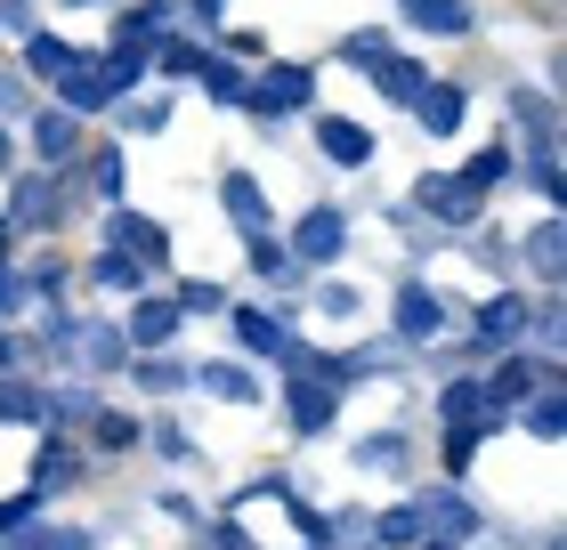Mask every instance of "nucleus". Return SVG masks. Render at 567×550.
Listing matches in <instances>:
<instances>
[{"label":"nucleus","mask_w":567,"mask_h":550,"mask_svg":"<svg viewBox=\"0 0 567 550\" xmlns=\"http://www.w3.org/2000/svg\"><path fill=\"white\" fill-rule=\"evenodd\" d=\"M236 114H260V122L317 114V65H300V58H268V65L244 82V106H236Z\"/></svg>","instance_id":"1"},{"label":"nucleus","mask_w":567,"mask_h":550,"mask_svg":"<svg viewBox=\"0 0 567 550\" xmlns=\"http://www.w3.org/2000/svg\"><path fill=\"white\" fill-rule=\"evenodd\" d=\"M551 381H559V356H527V349H503V356L478 373L486 413H495V422H511V413H519L535 388H551Z\"/></svg>","instance_id":"2"},{"label":"nucleus","mask_w":567,"mask_h":550,"mask_svg":"<svg viewBox=\"0 0 567 550\" xmlns=\"http://www.w3.org/2000/svg\"><path fill=\"white\" fill-rule=\"evenodd\" d=\"M390 332H398V349H430V340H446L454 332L446 292H430V283H398V292H390Z\"/></svg>","instance_id":"3"},{"label":"nucleus","mask_w":567,"mask_h":550,"mask_svg":"<svg viewBox=\"0 0 567 550\" xmlns=\"http://www.w3.org/2000/svg\"><path fill=\"white\" fill-rule=\"evenodd\" d=\"M58 364H73V373H90V381H106V373H122V364H131V340H122L114 316H73Z\"/></svg>","instance_id":"4"},{"label":"nucleus","mask_w":567,"mask_h":550,"mask_svg":"<svg viewBox=\"0 0 567 550\" xmlns=\"http://www.w3.org/2000/svg\"><path fill=\"white\" fill-rule=\"evenodd\" d=\"M300 259V268H332V259L349 251V211L341 203H308V211L292 219V243H284Z\"/></svg>","instance_id":"5"},{"label":"nucleus","mask_w":567,"mask_h":550,"mask_svg":"<svg viewBox=\"0 0 567 550\" xmlns=\"http://www.w3.org/2000/svg\"><path fill=\"white\" fill-rule=\"evenodd\" d=\"M227 324H236V349H244L251 364H292V349H300L292 324H284L276 308H260V300H251V308H227Z\"/></svg>","instance_id":"6"},{"label":"nucleus","mask_w":567,"mask_h":550,"mask_svg":"<svg viewBox=\"0 0 567 550\" xmlns=\"http://www.w3.org/2000/svg\"><path fill=\"white\" fill-rule=\"evenodd\" d=\"M527 324H535V300H519V292H495V300H478L471 340H478L486 356H503V349H519V340H527Z\"/></svg>","instance_id":"7"},{"label":"nucleus","mask_w":567,"mask_h":550,"mask_svg":"<svg viewBox=\"0 0 567 550\" xmlns=\"http://www.w3.org/2000/svg\"><path fill=\"white\" fill-rule=\"evenodd\" d=\"M58 211H65V187H58V170H17L9 227H17V235H41V227H58Z\"/></svg>","instance_id":"8"},{"label":"nucleus","mask_w":567,"mask_h":550,"mask_svg":"<svg viewBox=\"0 0 567 550\" xmlns=\"http://www.w3.org/2000/svg\"><path fill=\"white\" fill-rule=\"evenodd\" d=\"M106 243L131 251L138 268H163V259H171V227L146 219V211H131V203H114V211H106Z\"/></svg>","instance_id":"9"},{"label":"nucleus","mask_w":567,"mask_h":550,"mask_svg":"<svg viewBox=\"0 0 567 550\" xmlns=\"http://www.w3.org/2000/svg\"><path fill=\"white\" fill-rule=\"evenodd\" d=\"M284 422H292V437H308V445H317L332 422H341V388H324V381L292 373V388H284Z\"/></svg>","instance_id":"10"},{"label":"nucleus","mask_w":567,"mask_h":550,"mask_svg":"<svg viewBox=\"0 0 567 550\" xmlns=\"http://www.w3.org/2000/svg\"><path fill=\"white\" fill-rule=\"evenodd\" d=\"M49 90H58V114H73V122H97V114L122 106V97L106 90V73H97V58H82L65 82H49Z\"/></svg>","instance_id":"11"},{"label":"nucleus","mask_w":567,"mask_h":550,"mask_svg":"<svg viewBox=\"0 0 567 550\" xmlns=\"http://www.w3.org/2000/svg\"><path fill=\"white\" fill-rule=\"evenodd\" d=\"M317 154H324L332 170H365L381 146H373V129H365V122H349V114H317Z\"/></svg>","instance_id":"12"},{"label":"nucleus","mask_w":567,"mask_h":550,"mask_svg":"<svg viewBox=\"0 0 567 550\" xmlns=\"http://www.w3.org/2000/svg\"><path fill=\"white\" fill-rule=\"evenodd\" d=\"M219 211H227L236 235H268L276 227V211H268V195H260V178H251V170H219Z\"/></svg>","instance_id":"13"},{"label":"nucleus","mask_w":567,"mask_h":550,"mask_svg":"<svg viewBox=\"0 0 567 550\" xmlns=\"http://www.w3.org/2000/svg\"><path fill=\"white\" fill-rule=\"evenodd\" d=\"M114 324H122V340H131V356H146V349H171V332L187 316H178V300H131Z\"/></svg>","instance_id":"14"},{"label":"nucleus","mask_w":567,"mask_h":550,"mask_svg":"<svg viewBox=\"0 0 567 550\" xmlns=\"http://www.w3.org/2000/svg\"><path fill=\"white\" fill-rule=\"evenodd\" d=\"M414 203H422V211H430L437 227H478V203H486V195H471V187H462L454 170H446V178L430 170L422 187H414Z\"/></svg>","instance_id":"15"},{"label":"nucleus","mask_w":567,"mask_h":550,"mask_svg":"<svg viewBox=\"0 0 567 550\" xmlns=\"http://www.w3.org/2000/svg\"><path fill=\"white\" fill-rule=\"evenodd\" d=\"M33 154L49 170H73V163H82V122L58 114V106H33Z\"/></svg>","instance_id":"16"},{"label":"nucleus","mask_w":567,"mask_h":550,"mask_svg":"<svg viewBox=\"0 0 567 550\" xmlns=\"http://www.w3.org/2000/svg\"><path fill=\"white\" fill-rule=\"evenodd\" d=\"M398 17L414 24V33H430V41H471V0H398Z\"/></svg>","instance_id":"17"},{"label":"nucleus","mask_w":567,"mask_h":550,"mask_svg":"<svg viewBox=\"0 0 567 550\" xmlns=\"http://www.w3.org/2000/svg\"><path fill=\"white\" fill-rule=\"evenodd\" d=\"M519 259L535 268V283H544V292H559V276H567V227H559V219H535L527 243H519Z\"/></svg>","instance_id":"18"},{"label":"nucleus","mask_w":567,"mask_h":550,"mask_svg":"<svg viewBox=\"0 0 567 550\" xmlns=\"http://www.w3.org/2000/svg\"><path fill=\"white\" fill-rule=\"evenodd\" d=\"M422 527L437 535V542H471L478 535V502H471V494H422Z\"/></svg>","instance_id":"19"},{"label":"nucleus","mask_w":567,"mask_h":550,"mask_svg":"<svg viewBox=\"0 0 567 550\" xmlns=\"http://www.w3.org/2000/svg\"><path fill=\"white\" fill-rule=\"evenodd\" d=\"M122 373H131L146 397H178V388H195V356L178 364V356H163V349H146V356H131L122 364Z\"/></svg>","instance_id":"20"},{"label":"nucleus","mask_w":567,"mask_h":550,"mask_svg":"<svg viewBox=\"0 0 567 550\" xmlns=\"http://www.w3.org/2000/svg\"><path fill=\"white\" fill-rule=\"evenodd\" d=\"M511 129H519L527 146H551L559 138V106H551V90H511Z\"/></svg>","instance_id":"21"},{"label":"nucleus","mask_w":567,"mask_h":550,"mask_svg":"<svg viewBox=\"0 0 567 550\" xmlns=\"http://www.w3.org/2000/svg\"><path fill=\"white\" fill-rule=\"evenodd\" d=\"M195 388H203V397H219V405H260L268 397L251 364H195Z\"/></svg>","instance_id":"22"},{"label":"nucleus","mask_w":567,"mask_h":550,"mask_svg":"<svg viewBox=\"0 0 567 550\" xmlns=\"http://www.w3.org/2000/svg\"><path fill=\"white\" fill-rule=\"evenodd\" d=\"M82 58H90V49H73L58 33H24V82H65Z\"/></svg>","instance_id":"23"},{"label":"nucleus","mask_w":567,"mask_h":550,"mask_svg":"<svg viewBox=\"0 0 567 550\" xmlns=\"http://www.w3.org/2000/svg\"><path fill=\"white\" fill-rule=\"evenodd\" d=\"M49 422V388H33L24 373H0V429H41Z\"/></svg>","instance_id":"24"},{"label":"nucleus","mask_w":567,"mask_h":550,"mask_svg":"<svg viewBox=\"0 0 567 550\" xmlns=\"http://www.w3.org/2000/svg\"><path fill=\"white\" fill-rule=\"evenodd\" d=\"M373 90H381V106H414V97L430 90V65H422V58H398V49H390V58L373 65Z\"/></svg>","instance_id":"25"},{"label":"nucleus","mask_w":567,"mask_h":550,"mask_svg":"<svg viewBox=\"0 0 567 550\" xmlns=\"http://www.w3.org/2000/svg\"><path fill=\"white\" fill-rule=\"evenodd\" d=\"M97 73H106L114 97H131L146 73H154V49H146V41H114V49H97Z\"/></svg>","instance_id":"26"},{"label":"nucleus","mask_w":567,"mask_h":550,"mask_svg":"<svg viewBox=\"0 0 567 550\" xmlns=\"http://www.w3.org/2000/svg\"><path fill=\"white\" fill-rule=\"evenodd\" d=\"M462 114H471V97H462L454 82H430V90L414 97V122L430 129V138H454V129H462Z\"/></svg>","instance_id":"27"},{"label":"nucleus","mask_w":567,"mask_h":550,"mask_svg":"<svg viewBox=\"0 0 567 550\" xmlns=\"http://www.w3.org/2000/svg\"><path fill=\"white\" fill-rule=\"evenodd\" d=\"M437 422H446V429H462V422H495V413H486L478 373H446V388H437Z\"/></svg>","instance_id":"28"},{"label":"nucleus","mask_w":567,"mask_h":550,"mask_svg":"<svg viewBox=\"0 0 567 550\" xmlns=\"http://www.w3.org/2000/svg\"><path fill=\"white\" fill-rule=\"evenodd\" d=\"M178 17H187V0H138V9L114 24V41H146L154 49L163 33H178Z\"/></svg>","instance_id":"29"},{"label":"nucleus","mask_w":567,"mask_h":550,"mask_svg":"<svg viewBox=\"0 0 567 550\" xmlns=\"http://www.w3.org/2000/svg\"><path fill=\"white\" fill-rule=\"evenodd\" d=\"M511 422H519L527 437H544V445H559V437H567V397H559V381H551V388H535V397H527L519 413H511Z\"/></svg>","instance_id":"30"},{"label":"nucleus","mask_w":567,"mask_h":550,"mask_svg":"<svg viewBox=\"0 0 567 550\" xmlns=\"http://www.w3.org/2000/svg\"><path fill=\"white\" fill-rule=\"evenodd\" d=\"M203 58H212V41H195V33H163L154 41V73H163V82H195Z\"/></svg>","instance_id":"31"},{"label":"nucleus","mask_w":567,"mask_h":550,"mask_svg":"<svg viewBox=\"0 0 567 550\" xmlns=\"http://www.w3.org/2000/svg\"><path fill=\"white\" fill-rule=\"evenodd\" d=\"M373 542H381V550H422V542H430L422 502H390V510L373 518Z\"/></svg>","instance_id":"32"},{"label":"nucleus","mask_w":567,"mask_h":550,"mask_svg":"<svg viewBox=\"0 0 567 550\" xmlns=\"http://www.w3.org/2000/svg\"><path fill=\"white\" fill-rule=\"evenodd\" d=\"M454 178H462V187H471V195L503 187V178H519V146H511V138H503V146H486V154H471V163H462Z\"/></svg>","instance_id":"33"},{"label":"nucleus","mask_w":567,"mask_h":550,"mask_svg":"<svg viewBox=\"0 0 567 550\" xmlns=\"http://www.w3.org/2000/svg\"><path fill=\"white\" fill-rule=\"evenodd\" d=\"M146 276H154V268H138V259H131V251H114V243L90 259V283H97V292H122V300L146 292Z\"/></svg>","instance_id":"34"},{"label":"nucleus","mask_w":567,"mask_h":550,"mask_svg":"<svg viewBox=\"0 0 567 550\" xmlns=\"http://www.w3.org/2000/svg\"><path fill=\"white\" fill-rule=\"evenodd\" d=\"M73 478H82V454H73L65 437H41V445H33V486L58 494V486H73Z\"/></svg>","instance_id":"35"},{"label":"nucleus","mask_w":567,"mask_h":550,"mask_svg":"<svg viewBox=\"0 0 567 550\" xmlns=\"http://www.w3.org/2000/svg\"><path fill=\"white\" fill-rule=\"evenodd\" d=\"M195 82H203V97H212V106H227V114H236V106H244V82H251V73H244L236 58H219V49H212Z\"/></svg>","instance_id":"36"},{"label":"nucleus","mask_w":567,"mask_h":550,"mask_svg":"<svg viewBox=\"0 0 567 550\" xmlns=\"http://www.w3.org/2000/svg\"><path fill=\"white\" fill-rule=\"evenodd\" d=\"M90 445H97V454H131V445H146V422H138V413H114V405H97V422H90Z\"/></svg>","instance_id":"37"},{"label":"nucleus","mask_w":567,"mask_h":550,"mask_svg":"<svg viewBox=\"0 0 567 550\" xmlns=\"http://www.w3.org/2000/svg\"><path fill=\"white\" fill-rule=\"evenodd\" d=\"M276 502H284V518L300 527V542H308V550H332V510H317V502H308L300 486H284Z\"/></svg>","instance_id":"38"},{"label":"nucleus","mask_w":567,"mask_h":550,"mask_svg":"<svg viewBox=\"0 0 567 550\" xmlns=\"http://www.w3.org/2000/svg\"><path fill=\"white\" fill-rule=\"evenodd\" d=\"M90 187H97V203L114 211V203L131 195V154H122V146H97V154H90Z\"/></svg>","instance_id":"39"},{"label":"nucleus","mask_w":567,"mask_h":550,"mask_svg":"<svg viewBox=\"0 0 567 550\" xmlns=\"http://www.w3.org/2000/svg\"><path fill=\"white\" fill-rule=\"evenodd\" d=\"M486 437H503V422H462V429H446V445H437V454H446V478H462V469L478 461Z\"/></svg>","instance_id":"40"},{"label":"nucleus","mask_w":567,"mask_h":550,"mask_svg":"<svg viewBox=\"0 0 567 550\" xmlns=\"http://www.w3.org/2000/svg\"><path fill=\"white\" fill-rule=\"evenodd\" d=\"M82 422H97V397H90V388L82 381H65V388H49V429H82Z\"/></svg>","instance_id":"41"},{"label":"nucleus","mask_w":567,"mask_h":550,"mask_svg":"<svg viewBox=\"0 0 567 550\" xmlns=\"http://www.w3.org/2000/svg\"><path fill=\"white\" fill-rule=\"evenodd\" d=\"M405 454H414V445H405L398 429H381V437H357V445H349V461H357V469H405Z\"/></svg>","instance_id":"42"},{"label":"nucleus","mask_w":567,"mask_h":550,"mask_svg":"<svg viewBox=\"0 0 567 550\" xmlns=\"http://www.w3.org/2000/svg\"><path fill=\"white\" fill-rule=\"evenodd\" d=\"M171 300H178V316H227V308H236V300H227L212 276H187V283H178Z\"/></svg>","instance_id":"43"},{"label":"nucleus","mask_w":567,"mask_h":550,"mask_svg":"<svg viewBox=\"0 0 567 550\" xmlns=\"http://www.w3.org/2000/svg\"><path fill=\"white\" fill-rule=\"evenodd\" d=\"M41 510H49V494H41V486H17L9 502H0V542L24 535V527H41Z\"/></svg>","instance_id":"44"},{"label":"nucleus","mask_w":567,"mask_h":550,"mask_svg":"<svg viewBox=\"0 0 567 550\" xmlns=\"http://www.w3.org/2000/svg\"><path fill=\"white\" fill-rule=\"evenodd\" d=\"M317 316H332V324H357V316H365V292H357V283H317Z\"/></svg>","instance_id":"45"},{"label":"nucleus","mask_w":567,"mask_h":550,"mask_svg":"<svg viewBox=\"0 0 567 550\" xmlns=\"http://www.w3.org/2000/svg\"><path fill=\"white\" fill-rule=\"evenodd\" d=\"M519 170H527V187L544 195V203H559V138H551V146H527Z\"/></svg>","instance_id":"46"},{"label":"nucleus","mask_w":567,"mask_h":550,"mask_svg":"<svg viewBox=\"0 0 567 550\" xmlns=\"http://www.w3.org/2000/svg\"><path fill=\"white\" fill-rule=\"evenodd\" d=\"M244 259H251V276H292V251L276 235H244Z\"/></svg>","instance_id":"47"},{"label":"nucleus","mask_w":567,"mask_h":550,"mask_svg":"<svg viewBox=\"0 0 567 550\" xmlns=\"http://www.w3.org/2000/svg\"><path fill=\"white\" fill-rule=\"evenodd\" d=\"M341 58H349V65H365V73H373L381 58H390V33H381V24H365V33H349V41H341Z\"/></svg>","instance_id":"48"},{"label":"nucleus","mask_w":567,"mask_h":550,"mask_svg":"<svg viewBox=\"0 0 567 550\" xmlns=\"http://www.w3.org/2000/svg\"><path fill=\"white\" fill-rule=\"evenodd\" d=\"M146 445H154L163 461H195V445H187V429H178V422H146Z\"/></svg>","instance_id":"49"},{"label":"nucleus","mask_w":567,"mask_h":550,"mask_svg":"<svg viewBox=\"0 0 567 550\" xmlns=\"http://www.w3.org/2000/svg\"><path fill=\"white\" fill-rule=\"evenodd\" d=\"M33 114V90H24V73H0V129Z\"/></svg>","instance_id":"50"},{"label":"nucleus","mask_w":567,"mask_h":550,"mask_svg":"<svg viewBox=\"0 0 567 550\" xmlns=\"http://www.w3.org/2000/svg\"><path fill=\"white\" fill-rule=\"evenodd\" d=\"M24 308H33V292H24V276H17V268H0V324H17Z\"/></svg>","instance_id":"51"},{"label":"nucleus","mask_w":567,"mask_h":550,"mask_svg":"<svg viewBox=\"0 0 567 550\" xmlns=\"http://www.w3.org/2000/svg\"><path fill=\"white\" fill-rule=\"evenodd\" d=\"M122 122H131V129H146V138H154V129L171 122V97H131V114H122Z\"/></svg>","instance_id":"52"},{"label":"nucleus","mask_w":567,"mask_h":550,"mask_svg":"<svg viewBox=\"0 0 567 550\" xmlns=\"http://www.w3.org/2000/svg\"><path fill=\"white\" fill-rule=\"evenodd\" d=\"M24 292H33V300H58V292H65V259H41V268L24 276Z\"/></svg>","instance_id":"53"},{"label":"nucleus","mask_w":567,"mask_h":550,"mask_svg":"<svg viewBox=\"0 0 567 550\" xmlns=\"http://www.w3.org/2000/svg\"><path fill=\"white\" fill-rule=\"evenodd\" d=\"M212 550H260V542H251L244 527H212Z\"/></svg>","instance_id":"54"},{"label":"nucleus","mask_w":567,"mask_h":550,"mask_svg":"<svg viewBox=\"0 0 567 550\" xmlns=\"http://www.w3.org/2000/svg\"><path fill=\"white\" fill-rule=\"evenodd\" d=\"M9 251H17V227H9V211H0V268H9Z\"/></svg>","instance_id":"55"},{"label":"nucleus","mask_w":567,"mask_h":550,"mask_svg":"<svg viewBox=\"0 0 567 550\" xmlns=\"http://www.w3.org/2000/svg\"><path fill=\"white\" fill-rule=\"evenodd\" d=\"M0 373H17V340H9V324H0Z\"/></svg>","instance_id":"56"},{"label":"nucleus","mask_w":567,"mask_h":550,"mask_svg":"<svg viewBox=\"0 0 567 550\" xmlns=\"http://www.w3.org/2000/svg\"><path fill=\"white\" fill-rule=\"evenodd\" d=\"M219 9H227V0H187V17H203V24H212Z\"/></svg>","instance_id":"57"},{"label":"nucleus","mask_w":567,"mask_h":550,"mask_svg":"<svg viewBox=\"0 0 567 550\" xmlns=\"http://www.w3.org/2000/svg\"><path fill=\"white\" fill-rule=\"evenodd\" d=\"M9 154H17V146H9V129H0V170H9Z\"/></svg>","instance_id":"58"},{"label":"nucleus","mask_w":567,"mask_h":550,"mask_svg":"<svg viewBox=\"0 0 567 550\" xmlns=\"http://www.w3.org/2000/svg\"><path fill=\"white\" fill-rule=\"evenodd\" d=\"M422 550H462V542H437V535H430V542H422Z\"/></svg>","instance_id":"59"},{"label":"nucleus","mask_w":567,"mask_h":550,"mask_svg":"<svg viewBox=\"0 0 567 550\" xmlns=\"http://www.w3.org/2000/svg\"><path fill=\"white\" fill-rule=\"evenodd\" d=\"M65 9H106V0H65Z\"/></svg>","instance_id":"60"}]
</instances>
